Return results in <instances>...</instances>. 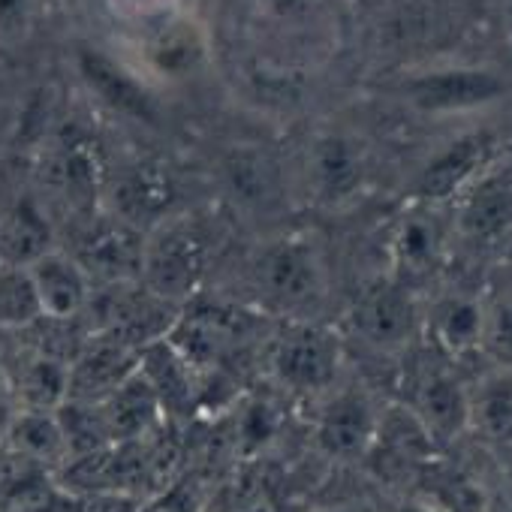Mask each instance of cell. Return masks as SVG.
<instances>
[{
	"instance_id": "cell-1",
	"label": "cell",
	"mask_w": 512,
	"mask_h": 512,
	"mask_svg": "<svg viewBox=\"0 0 512 512\" xmlns=\"http://www.w3.org/2000/svg\"><path fill=\"white\" fill-rule=\"evenodd\" d=\"M208 263H211L208 232L184 220H166L148 232L142 284L154 296L181 308L199 293Z\"/></svg>"
},
{
	"instance_id": "cell-2",
	"label": "cell",
	"mask_w": 512,
	"mask_h": 512,
	"mask_svg": "<svg viewBox=\"0 0 512 512\" xmlns=\"http://www.w3.org/2000/svg\"><path fill=\"white\" fill-rule=\"evenodd\" d=\"M256 287L269 305L299 314L323 296V263L320 253L305 238L272 241L253 263Z\"/></svg>"
},
{
	"instance_id": "cell-3",
	"label": "cell",
	"mask_w": 512,
	"mask_h": 512,
	"mask_svg": "<svg viewBox=\"0 0 512 512\" xmlns=\"http://www.w3.org/2000/svg\"><path fill=\"white\" fill-rule=\"evenodd\" d=\"M341 365V341L320 323L293 320L272 347L275 377L296 392L326 389Z\"/></svg>"
},
{
	"instance_id": "cell-4",
	"label": "cell",
	"mask_w": 512,
	"mask_h": 512,
	"mask_svg": "<svg viewBox=\"0 0 512 512\" xmlns=\"http://www.w3.org/2000/svg\"><path fill=\"white\" fill-rule=\"evenodd\" d=\"M145 241L148 235L121 217H103L88 223V229L79 235L73 260L85 269L88 278H100L109 287L136 284L142 281Z\"/></svg>"
},
{
	"instance_id": "cell-5",
	"label": "cell",
	"mask_w": 512,
	"mask_h": 512,
	"mask_svg": "<svg viewBox=\"0 0 512 512\" xmlns=\"http://www.w3.org/2000/svg\"><path fill=\"white\" fill-rule=\"evenodd\" d=\"M142 368V353L112 335H91L70 359L67 401L103 404Z\"/></svg>"
},
{
	"instance_id": "cell-6",
	"label": "cell",
	"mask_w": 512,
	"mask_h": 512,
	"mask_svg": "<svg viewBox=\"0 0 512 512\" xmlns=\"http://www.w3.org/2000/svg\"><path fill=\"white\" fill-rule=\"evenodd\" d=\"M109 431L112 443H136L154 437L163 419V404L151 380L142 374V368L103 404H97Z\"/></svg>"
},
{
	"instance_id": "cell-7",
	"label": "cell",
	"mask_w": 512,
	"mask_h": 512,
	"mask_svg": "<svg viewBox=\"0 0 512 512\" xmlns=\"http://www.w3.org/2000/svg\"><path fill=\"white\" fill-rule=\"evenodd\" d=\"M28 272H31L34 290L40 296L43 314L49 320L67 323V320H76L88 308L91 278L85 275V269L70 253L55 250V253L43 256V260H37Z\"/></svg>"
},
{
	"instance_id": "cell-8",
	"label": "cell",
	"mask_w": 512,
	"mask_h": 512,
	"mask_svg": "<svg viewBox=\"0 0 512 512\" xmlns=\"http://www.w3.org/2000/svg\"><path fill=\"white\" fill-rule=\"evenodd\" d=\"M470 428L491 446L512 449V368L494 365L470 389Z\"/></svg>"
},
{
	"instance_id": "cell-9",
	"label": "cell",
	"mask_w": 512,
	"mask_h": 512,
	"mask_svg": "<svg viewBox=\"0 0 512 512\" xmlns=\"http://www.w3.org/2000/svg\"><path fill=\"white\" fill-rule=\"evenodd\" d=\"M49 253H55V232L34 202H19L0 217V263L4 266L31 269Z\"/></svg>"
},
{
	"instance_id": "cell-10",
	"label": "cell",
	"mask_w": 512,
	"mask_h": 512,
	"mask_svg": "<svg viewBox=\"0 0 512 512\" xmlns=\"http://www.w3.org/2000/svg\"><path fill=\"white\" fill-rule=\"evenodd\" d=\"M413 410L434 440H452L470 428V395L449 371H434L419 383Z\"/></svg>"
},
{
	"instance_id": "cell-11",
	"label": "cell",
	"mask_w": 512,
	"mask_h": 512,
	"mask_svg": "<svg viewBox=\"0 0 512 512\" xmlns=\"http://www.w3.org/2000/svg\"><path fill=\"white\" fill-rule=\"evenodd\" d=\"M512 226V181L491 178L473 190L458 211V235L470 244H491Z\"/></svg>"
},
{
	"instance_id": "cell-12",
	"label": "cell",
	"mask_w": 512,
	"mask_h": 512,
	"mask_svg": "<svg viewBox=\"0 0 512 512\" xmlns=\"http://www.w3.org/2000/svg\"><path fill=\"white\" fill-rule=\"evenodd\" d=\"M437 347L446 356H467L482 350L485 341V302L473 296L440 299L428 317Z\"/></svg>"
},
{
	"instance_id": "cell-13",
	"label": "cell",
	"mask_w": 512,
	"mask_h": 512,
	"mask_svg": "<svg viewBox=\"0 0 512 512\" xmlns=\"http://www.w3.org/2000/svg\"><path fill=\"white\" fill-rule=\"evenodd\" d=\"M193 365L172 347V341H157L148 350H142V374L151 380V386L160 395L163 410L172 416H184L196 404L193 389Z\"/></svg>"
},
{
	"instance_id": "cell-14",
	"label": "cell",
	"mask_w": 512,
	"mask_h": 512,
	"mask_svg": "<svg viewBox=\"0 0 512 512\" xmlns=\"http://www.w3.org/2000/svg\"><path fill=\"white\" fill-rule=\"evenodd\" d=\"M377 419L371 416V407L362 395H338L326 410L320 422V443L332 455H356L368 452L374 443Z\"/></svg>"
},
{
	"instance_id": "cell-15",
	"label": "cell",
	"mask_w": 512,
	"mask_h": 512,
	"mask_svg": "<svg viewBox=\"0 0 512 512\" xmlns=\"http://www.w3.org/2000/svg\"><path fill=\"white\" fill-rule=\"evenodd\" d=\"M359 332L371 344H401L413 329V302L398 284L374 287L356 308Z\"/></svg>"
},
{
	"instance_id": "cell-16",
	"label": "cell",
	"mask_w": 512,
	"mask_h": 512,
	"mask_svg": "<svg viewBox=\"0 0 512 512\" xmlns=\"http://www.w3.org/2000/svg\"><path fill=\"white\" fill-rule=\"evenodd\" d=\"M443 253V232L434 229L425 217H410L392 238L395 266L404 278H422L434 272Z\"/></svg>"
},
{
	"instance_id": "cell-17",
	"label": "cell",
	"mask_w": 512,
	"mask_h": 512,
	"mask_svg": "<svg viewBox=\"0 0 512 512\" xmlns=\"http://www.w3.org/2000/svg\"><path fill=\"white\" fill-rule=\"evenodd\" d=\"M10 437H13L16 452H22L31 461H64V458H70L64 428L58 422V410L55 413L28 410V413L16 416Z\"/></svg>"
},
{
	"instance_id": "cell-18",
	"label": "cell",
	"mask_w": 512,
	"mask_h": 512,
	"mask_svg": "<svg viewBox=\"0 0 512 512\" xmlns=\"http://www.w3.org/2000/svg\"><path fill=\"white\" fill-rule=\"evenodd\" d=\"M43 305L34 290L31 272L16 266H0V326L28 329L43 320Z\"/></svg>"
},
{
	"instance_id": "cell-19",
	"label": "cell",
	"mask_w": 512,
	"mask_h": 512,
	"mask_svg": "<svg viewBox=\"0 0 512 512\" xmlns=\"http://www.w3.org/2000/svg\"><path fill=\"white\" fill-rule=\"evenodd\" d=\"M70 362H61L55 356H40L34 359L25 374H22V395L31 410H61L67 404V389H70Z\"/></svg>"
},
{
	"instance_id": "cell-20",
	"label": "cell",
	"mask_w": 512,
	"mask_h": 512,
	"mask_svg": "<svg viewBox=\"0 0 512 512\" xmlns=\"http://www.w3.org/2000/svg\"><path fill=\"white\" fill-rule=\"evenodd\" d=\"M482 353H488L494 365L512 368V296L509 293L485 305Z\"/></svg>"
},
{
	"instance_id": "cell-21",
	"label": "cell",
	"mask_w": 512,
	"mask_h": 512,
	"mask_svg": "<svg viewBox=\"0 0 512 512\" xmlns=\"http://www.w3.org/2000/svg\"><path fill=\"white\" fill-rule=\"evenodd\" d=\"M202 509H205L202 485L193 473H187L172 479L151 497H145L139 512H202Z\"/></svg>"
},
{
	"instance_id": "cell-22",
	"label": "cell",
	"mask_w": 512,
	"mask_h": 512,
	"mask_svg": "<svg viewBox=\"0 0 512 512\" xmlns=\"http://www.w3.org/2000/svg\"><path fill=\"white\" fill-rule=\"evenodd\" d=\"M139 509H142V497L127 491H85V494L70 491V506H67V512H139Z\"/></svg>"
},
{
	"instance_id": "cell-23",
	"label": "cell",
	"mask_w": 512,
	"mask_h": 512,
	"mask_svg": "<svg viewBox=\"0 0 512 512\" xmlns=\"http://www.w3.org/2000/svg\"><path fill=\"white\" fill-rule=\"evenodd\" d=\"M380 512H452V506L434 494H398Z\"/></svg>"
},
{
	"instance_id": "cell-24",
	"label": "cell",
	"mask_w": 512,
	"mask_h": 512,
	"mask_svg": "<svg viewBox=\"0 0 512 512\" xmlns=\"http://www.w3.org/2000/svg\"><path fill=\"white\" fill-rule=\"evenodd\" d=\"M314 512H362L356 506H332V509H314Z\"/></svg>"
},
{
	"instance_id": "cell-25",
	"label": "cell",
	"mask_w": 512,
	"mask_h": 512,
	"mask_svg": "<svg viewBox=\"0 0 512 512\" xmlns=\"http://www.w3.org/2000/svg\"><path fill=\"white\" fill-rule=\"evenodd\" d=\"M0 266H4V263H0Z\"/></svg>"
}]
</instances>
